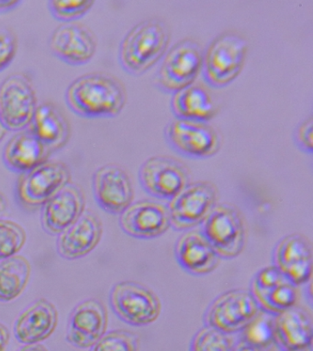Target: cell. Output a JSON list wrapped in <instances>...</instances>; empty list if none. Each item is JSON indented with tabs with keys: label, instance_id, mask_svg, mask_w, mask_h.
Instances as JSON below:
<instances>
[{
	"label": "cell",
	"instance_id": "1",
	"mask_svg": "<svg viewBox=\"0 0 313 351\" xmlns=\"http://www.w3.org/2000/svg\"><path fill=\"white\" fill-rule=\"evenodd\" d=\"M65 99L71 111L82 118L111 119L124 110L127 91L115 76L91 73L75 79L68 86Z\"/></svg>",
	"mask_w": 313,
	"mask_h": 351
},
{
	"label": "cell",
	"instance_id": "2",
	"mask_svg": "<svg viewBox=\"0 0 313 351\" xmlns=\"http://www.w3.org/2000/svg\"><path fill=\"white\" fill-rule=\"evenodd\" d=\"M171 40L170 26L159 18L136 24L125 35L119 47L118 59L128 75L141 76L161 61Z\"/></svg>",
	"mask_w": 313,
	"mask_h": 351
},
{
	"label": "cell",
	"instance_id": "3",
	"mask_svg": "<svg viewBox=\"0 0 313 351\" xmlns=\"http://www.w3.org/2000/svg\"><path fill=\"white\" fill-rule=\"evenodd\" d=\"M248 50L246 38L236 32L218 35L203 51L201 75L204 82L215 89L230 86L243 71Z\"/></svg>",
	"mask_w": 313,
	"mask_h": 351
},
{
	"label": "cell",
	"instance_id": "4",
	"mask_svg": "<svg viewBox=\"0 0 313 351\" xmlns=\"http://www.w3.org/2000/svg\"><path fill=\"white\" fill-rule=\"evenodd\" d=\"M203 49L197 40L184 39L167 50L154 77L155 88L174 95L195 83L202 68Z\"/></svg>",
	"mask_w": 313,
	"mask_h": 351
},
{
	"label": "cell",
	"instance_id": "5",
	"mask_svg": "<svg viewBox=\"0 0 313 351\" xmlns=\"http://www.w3.org/2000/svg\"><path fill=\"white\" fill-rule=\"evenodd\" d=\"M69 167L60 160L43 163L27 173L19 174L15 184V200L24 210L42 208L54 195L71 183Z\"/></svg>",
	"mask_w": 313,
	"mask_h": 351
},
{
	"label": "cell",
	"instance_id": "6",
	"mask_svg": "<svg viewBox=\"0 0 313 351\" xmlns=\"http://www.w3.org/2000/svg\"><path fill=\"white\" fill-rule=\"evenodd\" d=\"M201 232L220 258H237L246 243L243 215L230 204H217L201 223Z\"/></svg>",
	"mask_w": 313,
	"mask_h": 351
},
{
	"label": "cell",
	"instance_id": "7",
	"mask_svg": "<svg viewBox=\"0 0 313 351\" xmlns=\"http://www.w3.org/2000/svg\"><path fill=\"white\" fill-rule=\"evenodd\" d=\"M164 136L172 151L192 160L214 156L222 144L220 133L207 122L175 119L165 126Z\"/></svg>",
	"mask_w": 313,
	"mask_h": 351
},
{
	"label": "cell",
	"instance_id": "8",
	"mask_svg": "<svg viewBox=\"0 0 313 351\" xmlns=\"http://www.w3.org/2000/svg\"><path fill=\"white\" fill-rule=\"evenodd\" d=\"M110 304L114 314L128 325L144 326L159 319L161 301L149 288L132 281L118 282L110 293Z\"/></svg>",
	"mask_w": 313,
	"mask_h": 351
},
{
	"label": "cell",
	"instance_id": "9",
	"mask_svg": "<svg viewBox=\"0 0 313 351\" xmlns=\"http://www.w3.org/2000/svg\"><path fill=\"white\" fill-rule=\"evenodd\" d=\"M37 107L36 91L28 76L14 73L0 84V121L8 132L28 129Z\"/></svg>",
	"mask_w": 313,
	"mask_h": 351
},
{
	"label": "cell",
	"instance_id": "10",
	"mask_svg": "<svg viewBox=\"0 0 313 351\" xmlns=\"http://www.w3.org/2000/svg\"><path fill=\"white\" fill-rule=\"evenodd\" d=\"M219 191L213 183L198 181L189 184L168 202L170 226L187 231L201 225L217 205Z\"/></svg>",
	"mask_w": 313,
	"mask_h": 351
},
{
	"label": "cell",
	"instance_id": "11",
	"mask_svg": "<svg viewBox=\"0 0 313 351\" xmlns=\"http://www.w3.org/2000/svg\"><path fill=\"white\" fill-rule=\"evenodd\" d=\"M139 182L143 191L151 197L170 202L189 186L187 166L170 156H152L141 163Z\"/></svg>",
	"mask_w": 313,
	"mask_h": 351
},
{
	"label": "cell",
	"instance_id": "12",
	"mask_svg": "<svg viewBox=\"0 0 313 351\" xmlns=\"http://www.w3.org/2000/svg\"><path fill=\"white\" fill-rule=\"evenodd\" d=\"M260 310L250 291L233 289L222 293L209 304L204 321L206 326L222 333H238L254 319Z\"/></svg>",
	"mask_w": 313,
	"mask_h": 351
},
{
	"label": "cell",
	"instance_id": "13",
	"mask_svg": "<svg viewBox=\"0 0 313 351\" xmlns=\"http://www.w3.org/2000/svg\"><path fill=\"white\" fill-rule=\"evenodd\" d=\"M95 200L111 215H121L135 198V189L127 171L117 165H106L95 171L92 178Z\"/></svg>",
	"mask_w": 313,
	"mask_h": 351
},
{
	"label": "cell",
	"instance_id": "14",
	"mask_svg": "<svg viewBox=\"0 0 313 351\" xmlns=\"http://www.w3.org/2000/svg\"><path fill=\"white\" fill-rule=\"evenodd\" d=\"M250 292L260 309L270 315H279L298 304L299 287L291 284L274 265L255 274Z\"/></svg>",
	"mask_w": 313,
	"mask_h": 351
},
{
	"label": "cell",
	"instance_id": "15",
	"mask_svg": "<svg viewBox=\"0 0 313 351\" xmlns=\"http://www.w3.org/2000/svg\"><path fill=\"white\" fill-rule=\"evenodd\" d=\"M48 45L60 61L71 66H81L91 62L96 54L97 40L89 27L76 21L56 27Z\"/></svg>",
	"mask_w": 313,
	"mask_h": 351
},
{
	"label": "cell",
	"instance_id": "16",
	"mask_svg": "<svg viewBox=\"0 0 313 351\" xmlns=\"http://www.w3.org/2000/svg\"><path fill=\"white\" fill-rule=\"evenodd\" d=\"M312 246L302 234L293 233L280 239L275 247L273 265L296 287L307 285L312 276Z\"/></svg>",
	"mask_w": 313,
	"mask_h": 351
},
{
	"label": "cell",
	"instance_id": "17",
	"mask_svg": "<svg viewBox=\"0 0 313 351\" xmlns=\"http://www.w3.org/2000/svg\"><path fill=\"white\" fill-rule=\"evenodd\" d=\"M119 223L126 235L139 239L159 238L171 227L167 206L152 200L132 203L119 215Z\"/></svg>",
	"mask_w": 313,
	"mask_h": 351
},
{
	"label": "cell",
	"instance_id": "18",
	"mask_svg": "<svg viewBox=\"0 0 313 351\" xmlns=\"http://www.w3.org/2000/svg\"><path fill=\"white\" fill-rule=\"evenodd\" d=\"M108 312L102 302L86 299L73 309L67 328V340L73 347L89 348L106 333Z\"/></svg>",
	"mask_w": 313,
	"mask_h": 351
},
{
	"label": "cell",
	"instance_id": "19",
	"mask_svg": "<svg viewBox=\"0 0 313 351\" xmlns=\"http://www.w3.org/2000/svg\"><path fill=\"white\" fill-rule=\"evenodd\" d=\"M86 210V195L76 184H68L42 208L43 230L50 235H60Z\"/></svg>",
	"mask_w": 313,
	"mask_h": 351
},
{
	"label": "cell",
	"instance_id": "20",
	"mask_svg": "<svg viewBox=\"0 0 313 351\" xmlns=\"http://www.w3.org/2000/svg\"><path fill=\"white\" fill-rule=\"evenodd\" d=\"M274 339L280 351H309L313 342V319L310 310L296 304L275 315Z\"/></svg>",
	"mask_w": 313,
	"mask_h": 351
},
{
	"label": "cell",
	"instance_id": "21",
	"mask_svg": "<svg viewBox=\"0 0 313 351\" xmlns=\"http://www.w3.org/2000/svg\"><path fill=\"white\" fill-rule=\"evenodd\" d=\"M102 234V220L93 212L85 210L80 219L58 235L57 252L67 260L85 257L96 249Z\"/></svg>",
	"mask_w": 313,
	"mask_h": 351
},
{
	"label": "cell",
	"instance_id": "22",
	"mask_svg": "<svg viewBox=\"0 0 313 351\" xmlns=\"http://www.w3.org/2000/svg\"><path fill=\"white\" fill-rule=\"evenodd\" d=\"M176 260L187 274L203 276L216 270L220 257L201 230H190L179 237L175 246Z\"/></svg>",
	"mask_w": 313,
	"mask_h": 351
},
{
	"label": "cell",
	"instance_id": "23",
	"mask_svg": "<svg viewBox=\"0 0 313 351\" xmlns=\"http://www.w3.org/2000/svg\"><path fill=\"white\" fill-rule=\"evenodd\" d=\"M59 315L56 306L47 299L34 302L16 319L14 336L21 344H38L56 331Z\"/></svg>",
	"mask_w": 313,
	"mask_h": 351
},
{
	"label": "cell",
	"instance_id": "24",
	"mask_svg": "<svg viewBox=\"0 0 313 351\" xmlns=\"http://www.w3.org/2000/svg\"><path fill=\"white\" fill-rule=\"evenodd\" d=\"M51 152L29 129L16 132L3 149L2 160L8 170L21 174L47 162Z\"/></svg>",
	"mask_w": 313,
	"mask_h": 351
},
{
	"label": "cell",
	"instance_id": "25",
	"mask_svg": "<svg viewBox=\"0 0 313 351\" xmlns=\"http://www.w3.org/2000/svg\"><path fill=\"white\" fill-rule=\"evenodd\" d=\"M28 129L51 154L62 149L71 138V125L64 111L54 102L38 104Z\"/></svg>",
	"mask_w": 313,
	"mask_h": 351
},
{
	"label": "cell",
	"instance_id": "26",
	"mask_svg": "<svg viewBox=\"0 0 313 351\" xmlns=\"http://www.w3.org/2000/svg\"><path fill=\"white\" fill-rule=\"evenodd\" d=\"M170 108L176 119L207 123L217 114L211 94L205 86L195 83L172 95Z\"/></svg>",
	"mask_w": 313,
	"mask_h": 351
},
{
	"label": "cell",
	"instance_id": "27",
	"mask_svg": "<svg viewBox=\"0 0 313 351\" xmlns=\"http://www.w3.org/2000/svg\"><path fill=\"white\" fill-rule=\"evenodd\" d=\"M31 274V263L24 256L15 255L0 261V302L9 303L20 298Z\"/></svg>",
	"mask_w": 313,
	"mask_h": 351
},
{
	"label": "cell",
	"instance_id": "28",
	"mask_svg": "<svg viewBox=\"0 0 313 351\" xmlns=\"http://www.w3.org/2000/svg\"><path fill=\"white\" fill-rule=\"evenodd\" d=\"M274 317L260 310L254 319L240 332V339L257 347L279 350L274 339Z\"/></svg>",
	"mask_w": 313,
	"mask_h": 351
},
{
	"label": "cell",
	"instance_id": "29",
	"mask_svg": "<svg viewBox=\"0 0 313 351\" xmlns=\"http://www.w3.org/2000/svg\"><path fill=\"white\" fill-rule=\"evenodd\" d=\"M27 241L25 230L12 220L0 219V261L17 255Z\"/></svg>",
	"mask_w": 313,
	"mask_h": 351
},
{
	"label": "cell",
	"instance_id": "30",
	"mask_svg": "<svg viewBox=\"0 0 313 351\" xmlns=\"http://www.w3.org/2000/svg\"><path fill=\"white\" fill-rule=\"evenodd\" d=\"M233 344L229 335L205 326L193 337L189 351H231Z\"/></svg>",
	"mask_w": 313,
	"mask_h": 351
},
{
	"label": "cell",
	"instance_id": "31",
	"mask_svg": "<svg viewBox=\"0 0 313 351\" xmlns=\"http://www.w3.org/2000/svg\"><path fill=\"white\" fill-rule=\"evenodd\" d=\"M140 340L132 332L116 329L103 335L91 351H139Z\"/></svg>",
	"mask_w": 313,
	"mask_h": 351
},
{
	"label": "cell",
	"instance_id": "32",
	"mask_svg": "<svg viewBox=\"0 0 313 351\" xmlns=\"http://www.w3.org/2000/svg\"><path fill=\"white\" fill-rule=\"evenodd\" d=\"M95 1L92 0H51L48 2V9L56 20L62 23H76L83 18L93 8Z\"/></svg>",
	"mask_w": 313,
	"mask_h": 351
},
{
	"label": "cell",
	"instance_id": "33",
	"mask_svg": "<svg viewBox=\"0 0 313 351\" xmlns=\"http://www.w3.org/2000/svg\"><path fill=\"white\" fill-rule=\"evenodd\" d=\"M18 38L9 27H0V73L12 64L17 56Z\"/></svg>",
	"mask_w": 313,
	"mask_h": 351
},
{
	"label": "cell",
	"instance_id": "34",
	"mask_svg": "<svg viewBox=\"0 0 313 351\" xmlns=\"http://www.w3.org/2000/svg\"><path fill=\"white\" fill-rule=\"evenodd\" d=\"M313 121L312 117L304 119L297 126L293 133L294 143L299 151L306 154H312L313 151Z\"/></svg>",
	"mask_w": 313,
	"mask_h": 351
},
{
	"label": "cell",
	"instance_id": "35",
	"mask_svg": "<svg viewBox=\"0 0 313 351\" xmlns=\"http://www.w3.org/2000/svg\"><path fill=\"white\" fill-rule=\"evenodd\" d=\"M231 351H279V350L257 347V346L250 344V343L240 339L237 342L234 343Z\"/></svg>",
	"mask_w": 313,
	"mask_h": 351
},
{
	"label": "cell",
	"instance_id": "36",
	"mask_svg": "<svg viewBox=\"0 0 313 351\" xmlns=\"http://www.w3.org/2000/svg\"><path fill=\"white\" fill-rule=\"evenodd\" d=\"M10 334L4 324L0 323V351H6L9 346Z\"/></svg>",
	"mask_w": 313,
	"mask_h": 351
},
{
	"label": "cell",
	"instance_id": "37",
	"mask_svg": "<svg viewBox=\"0 0 313 351\" xmlns=\"http://www.w3.org/2000/svg\"><path fill=\"white\" fill-rule=\"evenodd\" d=\"M23 3L19 0H0V14L12 12Z\"/></svg>",
	"mask_w": 313,
	"mask_h": 351
},
{
	"label": "cell",
	"instance_id": "38",
	"mask_svg": "<svg viewBox=\"0 0 313 351\" xmlns=\"http://www.w3.org/2000/svg\"><path fill=\"white\" fill-rule=\"evenodd\" d=\"M19 351H49L48 348L45 345L40 344H31L25 345L23 348H21Z\"/></svg>",
	"mask_w": 313,
	"mask_h": 351
},
{
	"label": "cell",
	"instance_id": "39",
	"mask_svg": "<svg viewBox=\"0 0 313 351\" xmlns=\"http://www.w3.org/2000/svg\"><path fill=\"white\" fill-rule=\"evenodd\" d=\"M8 202L6 197L2 193H0V216L4 214V212L7 210Z\"/></svg>",
	"mask_w": 313,
	"mask_h": 351
},
{
	"label": "cell",
	"instance_id": "40",
	"mask_svg": "<svg viewBox=\"0 0 313 351\" xmlns=\"http://www.w3.org/2000/svg\"><path fill=\"white\" fill-rule=\"evenodd\" d=\"M8 130L6 128H5L3 123H2V121H0V143H1V141L3 140L5 138V136L7 135Z\"/></svg>",
	"mask_w": 313,
	"mask_h": 351
},
{
	"label": "cell",
	"instance_id": "41",
	"mask_svg": "<svg viewBox=\"0 0 313 351\" xmlns=\"http://www.w3.org/2000/svg\"><path fill=\"white\" fill-rule=\"evenodd\" d=\"M279 351H280V350H279Z\"/></svg>",
	"mask_w": 313,
	"mask_h": 351
}]
</instances>
